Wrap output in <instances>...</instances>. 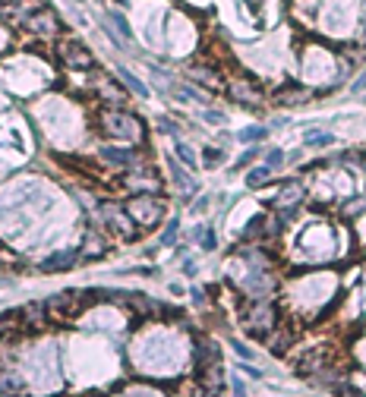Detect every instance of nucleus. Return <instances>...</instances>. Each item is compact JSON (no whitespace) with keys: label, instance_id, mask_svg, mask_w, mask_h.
Masks as SVG:
<instances>
[{"label":"nucleus","instance_id":"nucleus-11","mask_svg":"<svg viewBox=\"0 0 366 397\" xmlns=\"http://www.w3.org/2000/svg\"><path fill=\"white\" fill-rule=\"evenodd\" d=\"M105 25H111V29H107V35H111L114 42L120 44V48H130V44H133V29L126 25V19L120 16V13L107 10L105 13Z\"/></svg>","mask_w":366,"mask_h":397},{"label":"nucleus","instance_id":"nucleus-10","mask_svg":"<svg viewBox=\"0 0 366 397\" xmlns=\"http://www.w3.org/2000/svg\"><path fill=\"white\" fill-rule=\"evenodd\" d=\"M98 154L107 167H126V171H130V167L142 164V154L133 152V149H114V145H105Z\"/></svg>","mask_w":366,"mask_h":397},{"label":"nucleus","instance_id":"nucleus-15","mask_svg":"<svg viewBox=\"0 0 366 397\" xmlns=\"http://www.w3.org/2000/svg\"><path fill=\"white\" fill-rule=\"evenodd\" d=\"M107 252V237L101 231H89L83 237V246H79V255L83 259H101Z\"/></svg>","mask_w":366,"mask_h":397},{"label":"nucleus","instance_id":"nucleus-16","mask_svg":"<svg viewBox=\"0 0 366 397\" xmlns=\"http://www.w3.org/2000/svg\"><path fill=\"white\" fill-rule=\"evenodd\" d=\"M199 381H202V391H208V394H218L221 388V381H225V372H221V362H212V366H202L199 369Z\"/></svg>","mask_w":366,"mask_h":397},{"label":"nucleus","instance_id":"nucleus-7","mask_svg":"<svg viewBox=\"0 0 366 397\" xmlns=\"http://www.w3.org/2000/svg\"><path fill=\"white\" fill-rule=\"evenodd\" d=\"M228 95L237 101V104H243V107H259L262 104V89H259V83H253V79H234V83L228 85Z\"/></svg>","mask_w":366,"mask_h":397},{"label":"nucleus","instance_id":"nucleus-18","mask_svg":"<svg viewBox=\"0 0 366 397\" xmlns=\"http://www.w3.org/2000/svg\"><path fill=\"white\" fill-rule=\"evenodd\" d=\"M117 76H120V85H124L126 92H133V95H136V98H148V89L139 83L136 76H133L130 70H124V66H120V70H117Z\"/></svg>","mask_w":366,"mask_h":397},{"label":"nucleus","instance_id":"nucleus-2","mask_svg":"<svg viewBox=\"0 0 366 397\" xmlns=\"http://www.w3.org/2000/svg\"><path fill=\"white\" fill-rule=\"evenodd\" d=\"M243 325H247V331L256 334V338H268V334L275 331V325H278V309L268 300L256 297L247 306V312H243Z\"/></svg>","mask_w":366,"mask_h":397},{"label":"nucleus","instance_id":"nucleus-37","mask_svg":"<svg viewBox=\"0 0 366 397\" xmlns=\"http://www.w3.org/2000/svg\"><path fill=\"white\" fill-rule=\"evenodd\" d=\"M206 208H208V199H199V202H196V205H193V212H206Z\"/></svg>","mask_w":366,"mask_h":397},{"label":"nucleus","instance_id":"nucleus-21","mask_svg":"<svg viewBox=\"0 0 366 397\" xmlns=\"http://www.w3.org/2000/svg\"><path fill=\"white\" fill-rule=\"evenodd\" d=\"M189 79L199 83V85H212V89H218V73L206 70V66H193V70H189Z\"/></svg>","mask_w":366,"mask_h":397},{"label":"nucleus","instance_id":"nucleus-6","mask_svg":"<svg viewBox=\"0 0 366 397\" xmlns=\"http://www.w3.org/2000/svg\"><path fill=\"white\" fill-rule=\"evenodd\" d=\"M101 218H105L107 231H117V233H124V237H130V233L136 231V221L130 218L126 205H117V202H105V205H101Z\"/></svg>","mask_w":366,"mask_h":397},{"label":"nucleus","instance_id":"nucleus-36","mask_svg":"<svg viewBox=\"0 0 366 397\" xmlns=\"http://www.w3.org/2000/svg\"><path fill=\"white\" fill-rule=\"evenodd\" d=\"M230 391H234V394H247V385H243V381L234 375V381H230Z\"/></svg>","mask_w":366,"mask_h":397},{"label":"nucleus","instance_id":"nucleus-14","mask_svg":"<svg viewBox=\"0 0 366 397\" xmlns=\"http://www.w3.org/2000/svg\"><path fill=\"white\" fill-rule=\"evenodd\" d=\"M126 186H130L133 193H155V190H158V177H155L152 171H146L142 164H136V167H130Z\"/></svg>","mask_w":366,"mask_h":397},{"label":"nucleus","instance_id":"nucleus-9","mask_svg":"<svg viewBox=\"0 0 366 397\" xmlns=\"http://www.w3.org/2000/svg\"><path fill=\"white\" fill-rule=\"evenodd\" d=\"M16 315H19V322H23V331H42L51 312H47L45 303H25Z\"/></svg>","mask_w":366,"mask_h":397},{"label":"nucleus","instance_id":"nucleus-33","mask_svg":"<svg viewBox=\"0 0 366 397\" xmlns=\"http://www.w3.org/2000/svg\"><path fill=\"white\" fill-rule=\"evenodd\" d=\"M230 347H234V353L240 356V360H253V350L243 344V341H230Z\"/></svg>","mask_w":366,"mask_h":397},{"label":"nucleus","instance_id":"nucleus-1","mask_svg":"<svg viewBox=\"0 0 366 397\" xmlns=\"http://www.w3.org/2000/svg\"><path fill=\"white\" fill-rule=\"evenodd\" d=\"M98 126L105 136L120 139V142H142V136H146L142 133V120L126 111H105L98 117Z\"/></svg>","mask_w":366,"mask_h":397},{"label":"nucleus","instance_id":"nucleus-41","mask_svg":"<svg viewBox=\"0 0 366 397\" xmlns=\"http://www.w3.org/2000/svg\"><path fill=\"white\" fill-rule=\"evenodd\" d=\"M363 171H366V161H363Z\"/></svg>","mask_w":366,"mask_h":397},{"label":"nucleus","instance_id":"nucleus-5","mask_svg":"<svg viewBox=\"0 0 366 397\" xmlns=\"http://www.w3.org/2000/svg\"><path fill=\"white\" fill-rule=\"evenodd\" d=\"M23 25L32 32V35H57L60 32V19L51 6H35V10L23 19Z\"/></svg>","mask_w":366,"mask_h":397},{"label":"nucleus","instance_id":"nucleus-4","mask_svg":"<svg viewBox=\"0 0 366 397\" xmlns=\"http://www.w3.org/2000/svg\"><path fill=\"white\" fill-rule=\"evenodd\" d=\"M57 57H60V63L70 66V70H89L95 63L92 51L85 48L83 42H73V38H64V42L57 44Z\"/></svg>","mask_w":366,"mask_h":397},{"label":"nucleus","instance_id":"nucleus-26","mask_svg":"<svg viewBox=\"0 0 366 397\" xmlns=\"http://www.w3.org/2000/svg\"><path fill=\"white\" fill-rule=\"evenodd\" d=\"M193 237L199 240V246H202V249H215V233H212V227H196Z\"/></svg>","mask_w":366,"mask_h":397},{"label":"nucleus","instance_id":"nucleus-34","mask_svg":"<svg viewBox=\"0 0 366 397\" xmlns=\"http://www.w3.org/2000/svg\"><path fill=\"white\" fill-rule=\"evenodd\" d=\"M16 319H19L16 312H13V315H0V341H4V334L10 331V325H13V322H16Z\"/></svg>","mask_w":366,"mask_h":397},{"label":"nucleus","instance_id":"nucleus-39","mask_svg":"<svg viewBox=\"0 0 366 397\" xmlns=\"http://www.w3.org/2000/svg\"><path fill=\"white\" fill-rule=\"evenodd\" d=\"M117 4H133V0H117Z\"/></svg>","mask_w":366,"mask_h":397},{"label":"nucleus","instance_id":"nucleus-28","mask_svg":"<svg viewBox=\"0 0 366 397\" xmlns=\"http://www.w3.org/2000/svg\"><path fill=\"white\" fill-rule=\"evenodd\" d=\"M331 142H335L331 133H307V145H316V149H319V145H331Z\"/></svg>","mask_w":366,"mask_h":397},{"label":"nucleus","instance_id":"nucleus-29","mask_svg":"<svg viewBox=\"0 0 366 397\" xmlns=\"http://www.w3.org/2000/svg\"><path fill=\"white\" fill-rule=\"evenodd\" d=\"M177 158H180L187 167H196V154H193V149H189L187 142H180V139H177Z\"/></svg>","mask_w":366,"mask_h":397},{"label":"nucleus","instance_id":"nucleus-17","mask_svg":"<svg viewBox=\"0 0 366 397\" xmlns=\"http://www.w3.org/2000/svg\"><path fill=\"white\" fill-rule=\"evenodd\" d=\"M212 362H221V350L215 341H206L202 338L199 344H196V369L202 366H212Z\"/></svg>","mask_w":366,"mask_h":397},{"label":"nucleus","instance_id":"nucleus-24","mask_svg":"<svg viewBox=\"0 0 366 397\" xmlns=\"http://www.w3.org/2000/svg\"><path fill=\"white\" fill-rule=\"evenodd\" d=\"M363 212H366V196H360V199H350L348 205L341 208L344 218H357V214H363Z\"/></svg>","mask_w":366,"mask_h":397},{"label":"nucleus","instance_id":"nucleus-22","mask_svg":"<svg viewBox=\"0 0 366 397\" xmlns=\"http://www.w3.org/2000/svg\"><path fill=\"white\" fill-rule=\"evenodd\" d=\"M268 177H272V167H268V164L253 167V171L247 173V186H249V190H259V186L268 183Z\"/></svg>","mask_w":366,"mask_h":397},{"label":"nucleus","instance_id":"nucleus-32","mask_svg":"<svg viewBox=\"0 0 366 397\" xmlns=\"http://www.w3.org/2000/svg\"><path fill=\"white\" fill-rule=\"evenodd\" d=\"M158 133H165V136H177V123H174L171 117H158Z\"/></svg>","mask_w":366,"mask_h":397},{"label":"nucleus","instance_id":"nucleus-3","mask_svg":"<svg viewBox=\"0 0 366 397\" xmlns=\"http://www.w3.org/2000/svg\"><path fill=\"white\" fill-rule=\"evenodd\" d=\"M126 212L139 227H155L165 214V205L158 202L155 193H133V199L126 202Z\"/></svg>","mask_w":366,"mask_h":397},{"label":"nucleus","instance_id":"nucleus-31","mask_svg":"<svg viewBox=\"0 0 366 397\" xmlns=\"http://www.w3.org/2000/svg\"><path fill=\"white\" fill-rule=\"evenodd\" d=\"M256 158H259V149H247V152L240 154V161H237V164H234V171H243V167H247V164H253Z\"/></svg>","mask_w":366,"mask_h":397},{"label":"nucleus","instance_id":"nucleus-38","mask_svg":"<svg viewBox=\"0 0 366 397\" xmlns=\"http://www.w3.org/2000/svg\"><path fill=\"white\" fill-rule=\"evenodd\" d=\"M363 89H366V73H363V76L354 83V92H363Z\"/></svg>","mask_w":366,"mask_h":397},{"label":"nucleus","instance_id":"nucleus-27","mask_svg":"<svg viewBox=\"0 0 366 397\" xmlns=\"http://www.w3.org/2000/svg\"><path fill=\"white\" fill-rule=\"evenodd\" d=\"M202 154H206V158H202V164H206V167H221V164H225V152H221V149H206Z\"/></svg>","mask_w":366,"mask_h":397},{"label":"nucleus","instance_id":"nucleus-12","mask_svg":"<svg viewBox=\"0 0 366 397\" xmlns=\"http://www.w3.org/2000/svg\"><path fill=\"white\" fill-rule=\"evenodd\" d=\"M303 196H307V190H303V183H297V180H290V183H284L281 190H278V212H294L297 205L303 202Z\"/></svg>","mask_w":366,"mask_h":397},{"label":"nucleus","instance_id":"nucleus-23","mask_svg":"<svg viewBox=\"0 0 366 397\" xmlns=\"http://www.w3.org/2000/svg\"><path fill=\"white\" fill-rule=\"evenodd\" d=\"M266 133L268 130H262V126H247V130L237 133V139H240V142H247V145H253V142H262V139H266Z\"/></svg>","mask_w":366,"mask_h":397},{"label":"nucleus","instance_id":"nucleus-25","mask_svg":"<svg viewBox=\"0 0 366 397\" xmlns=\"http://www.w3.org/2000/svg\"><path fill=\"white\" fill-rule=\"evenodd\" d=\"M177 231H180L177 221H167V227H165V233H161L158 246H174V243H177Z\"/></svg>","mask_w":366,"mask_h":397},{"label":"nucleus","instance_id":"nucleus-40","mask_svg":"<svg viewBox=\"0 0 366 397\" xmlns=\"http://www.w3.org/2000/svg\"><path fill=\"white\" fill-rule=\"evenodd\" d=\"M0 265H4V255H0Z\"/></svg>","mask_w":366,"mask_h":397},{"label":"nucleus","instance_id":"nucleus-20","mask_svg":"<svg viewBox=\"0 0 366 397\" xmlns=\"http://www.w3.org/2000/svg\"><path fill=\"white\" fill-rule=\"evenodd\" d=\"M171 173H174V183H177L180 190L187 193V196H193V193H196V180H193V173L180 171V167L174 164V161H171Z\"/></svg>","mask_w":366,"mask_h":397},{"label":"nucleus","instance_id":"nucleus-30","mask_svg":"<svg viewBox=\"0 0 366 397\" xmlns=\"http://www.w3.org/2000/svg\"><path fill=\"white\" fill-rule=\"evenodd\" d=\"M266 164L272 167V171H278V167L284 164V152H281V149H268V152H266Z\"/></svg>","mask_w":366,"mask_h":397},{"label":"nucleus","instance_id":"nucleus-35","mask_svg":"<svg viewBox=\"0 0 366 397\" xmlns=\"http://www.w3.org/2000/svg\"><path fill=\"white\" fill-rule=\"evenodd\" d=\"M202 117H206L208 123H215V126H218V123H225V114H221V111H206V114H202Z\"/></svg>","mask_w":366,"mask_h":397},{"label":"nucleus","instance_id":"nucleus-13","mask_svg":"<svg viewBox=\"0 0 366 397\" xmlns=\"http://www.w3.org/2000/svg\"><path fill=\"white\" fill-rule=\"evenodd\" d=\"M76 262H79V249H60V252L47 255V259L42 262V271H47V274H54V271H70Z\"/></svg>","mask_w":366,"mask_h":397},{"label":"nucleus","instance_id":"nucleus-19","mask_svg":"<svg viewBox=\"0 0 366 397\" xmlns=\"http://www.w3.org/2000/svg\"><path fill=\"white\" fill-rule=\"evenodd\" d=\"M290 341H294V331H288V328H278L268 334V347H272V353H284V350L290 347Z\"/></svg>","mask_w":366,"mask_h":397},{"label":"nucleus","instance_id":"nucleus-8","mask_svg":"<svg viewBox=\"0 0 366 397\" xmlns=\"http://www.w3.org/2000/svg\"><path fill=\"white\" fill-rule=\"evenodd\" d=\"M309 98H313V92H309L307 85H300V83H284L281 89L275 92V104H281V107L309 104Z\"/></svg>","mask_w":366,"mask_h":397}]
</instances>
